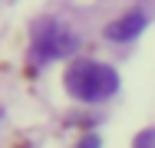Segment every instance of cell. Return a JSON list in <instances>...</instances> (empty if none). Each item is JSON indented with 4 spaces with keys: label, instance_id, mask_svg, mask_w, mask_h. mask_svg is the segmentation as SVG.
Segmentation results:
<instances>
[{
    "label": "cell",
    "instance_id": "obj_1",
    "mask_svg": "<svg viewBox=\"0 0 155 148\" xmlns=\"http://www.w3.org/2000/svg\"><path fill=\"white\" fill-rule=\"evenodd\" d=\"M66 89H69V95H76L83 102H99V99H109L119 89V76L106 63L76 59L66 69Z\"/></svg>",
    "mask_w": 155,
    "mask_h": 148
},
{
    "label": "cell",
    "instance_id": "obj_2",
    "mask_svg": "<svg viewBox=\"0 0 155 148\" xmlns=\"http://www.w3.org/2000/svg\"><path fill=\"white\" fill-rule=\"evenodd\" d=\"M73 50H76V36L69 30H63L53 20L33 23V63H50V59L69 56Z\"/></svg>",
    "mask_w": 155,
    "mask_h": 148
},
{
    "label": "cell",
    "instance_id": "obj_3",
    "mask_svg": "<svg viewBox=\"0 0 155 148\" xmlns=\"http://www.w3.org/2000/svg\"><path fill=\"white\" fill-rule=\"evenodd\" d=\"M142 30H145V17H142V13H125V17L112 20V23L106 27V36L116 40V43H125V40L139 36Z\"/></svg>",
    "mask_w": 155,
    "mask_h": 148
},
{
    "label": "cell",
    "instance_id": "obj_4",
    "mask_svg": "<svg viewBox=\"0 0 155 148\" xmlns=\"http://www.w3.org/2000/svg\"><path fill=\"white\" fill-rule=\"evenodd\" d=\"M135 148H155V132H152V128L142 132V135L135 138Z\"/></svg>",
    "mask_w": 155,
    "mask_h": 148
},
{
    "label": "cell",
    "instance_id": "obj_5",
    "mask_svg": "<svg viewBox=\"0 0 155 148\" xmlns=\"http://www.w3.org/2000/svg\"><path fill=\"white\" fill-rule=\"evenodd\" d=\"M76 148H99V138H96V135H86V138H83Z\"/></svg>",
    "mask_w": 155,
    "mask_h": 148
}]
</instances>
